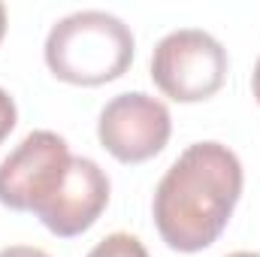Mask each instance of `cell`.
Segmentation results:
<instances>
[{
  "label": "cell",
  "mask_w": 260,
  "mask_h": 257,
  "mask_svg": "<svg viewBox=\"0 0 260 257\" xmlns=\"http://www.w3.org/2000/svg\"><path fill=\"white\" fill-rule=\"evenodd\" d=\"M227 257H260L257 251H233V254H227Z\"/></svg>",
  "instance_id": "7c38bea8"
},
{
  "label": "cell",
  "mask_w": 260,
  "mask_h": 257,
  "mask_svg": "<svg viewBox=\"0 0 260 257\" xmlns=\"http://www.w3.org/2000/svg\"><path fill=\"white\" fill-rule=\"evenodd\" d=\"M0 257H52V254L37 248V245H9V248H0Z\"/></svg>",
  "instance_id": "9c48e42d"
},
{
  "label": "cell",
  "mask_w": 260,
  "mask_h": 257,
  "mask_svg": "<svg viewBox=\"0 0 260 257\" xmlns=\"http://www.w3.org/2000/svg\"><path fill=\"white\" fill-rule=\"evenodd\" d=\"M251 91H254V100L260 103V58L254 64V73H251Z\"/></svg>",
  "instance_id": "30bf717a"
},
{
  "label": "cell",
  "mask_w": 260,
  "mask_h": 257,
  "mask_svg": "<svg viewBox=\"0 0 260 257\" xmlns=\"http://www.w3.org/2000/svg\"><path fill=\"white\" fill-rule=\"evenodd\" d=\"M70 160V145L55 130L27 133L0 164V203L37 215L64 185Z\"/></svg>",
  "instance_id": "277c9868"
},
{
  "label": "cell",
  "mask_w": 260,
  "mask_h": 257,
  "mask_svg": "<svg viewBox=\"0 0 260 257\" xmlns=\"http://www.w3.org/2000/svg\"><path fill=\"white\" fill-rule=\"evenodd\" d=\"M15 121H18V109H15V100L9 97V91H3V88H0V142H3V139L12 133Z\"/></svg>",
  "instance_id": "ba28073f"
},
{
  "label": "cell",
  "mask_w": 260,
  "mask_h": 257,
  "mask_svg": "<svg viewBox=\"0 0 260 257\" xmlns=\"http://www.w3.org/2000/svg\"><path fill=\"white\" fill-rule=\"evenodd\" d=\"M3 34H6V6L0 3V43H3Z\"/></svg>",
  "instance_id": "8fae6325"
},
{
  "label": "cell",
  "mask_w": 260,
  "mask_h": 257,
  "mask_svg": "<svg viewBox=\"0 0 260 257\" xmlns=\"http://www.w3.org/2000/svg\"><path fill=\"white\" fill-rule=\"evenodd\" d=\"M85 257H148V251L130 233H109L106 239H100Z\"/></svg>",
  "instance_id": "52a82bcc"
},
{
  "label": "cell",
  "mask_w": 260,
  "mask_h": 257,
  "mask_svg": "<svg viewBox=\"0 0 260 257\" xmlns=\"http://www.w3.org/2000/svg\"><path fill=\"white\" fill-rule=\"evenodd\" d=\"M173 118L167 103L145 91H127L112 97L100 109L97 139L121 164H142L160 154L170 142Z\"/></svg>",
  "instance_id": "5b68a950"
},
{
  "label": "cell",
  "mask_w": 260,
  "mask_h": 257,
  "mask_svg": "<svg viewBox=\"0 0 260 257\" xmlns=\"http://www.w3.org/2000/svg\"><path fill=\"white\" fill-rule=\"evenodd\" d=\"M242 197V164L221 142L188 145L154 188L151 215L160 239L182 254L209 248Z\"/></svg>",
  "instance_id": "6da1fadb"
},
{
  "label": "cell",
  "mask_w": 260,
  "mask_h": 257,
  "mask_svg": "<svg viewBox=\"0 0 260 257\" xmlns=\"http://www.w3.org/2000/svg\"><path fill=\"white\" fill-rule=\"evenodd\" d=\"M133 34L112 12L79 9L52 24L46 37V64L70 85H106L121 79L133 64Z\"/></svg>",
  "instance_id": "7a4b0ae2"
},
{
  "label": "cell",
  "mask_w": 260,
  "mask_h": 257,
  "mask_svg": "<svg viewBox=\"0 0 260 257\" xmlns=\"http://www.w3.org/2000/svg\"><path fill=\"white\" fill-rule=\"evenodd\" d=\"M109 191L112 185H109V176L100 170V164H94L91 157H73L64 185L37 212V218L49 233L61 239L82 236L106 212Z\"/></svg>",
  "instance_id": "8992f818"
},
{
  "label": "cell",
  "mask_w": 260,
  "mask_h": 257,
  "mask_svg": "<svg viewBox=\"0 0 260 257\" xmlns=\"http://www.w3.org/2000/svg\"><path fill=\"white\" fill-rule=\"evenodd\" d=\"M230 70L227 49L200 27L167 34L151 52V79L176 103H200L221 91Z\"/></svg>",
  "instance_id": "3957f363"
}]
</instances>
